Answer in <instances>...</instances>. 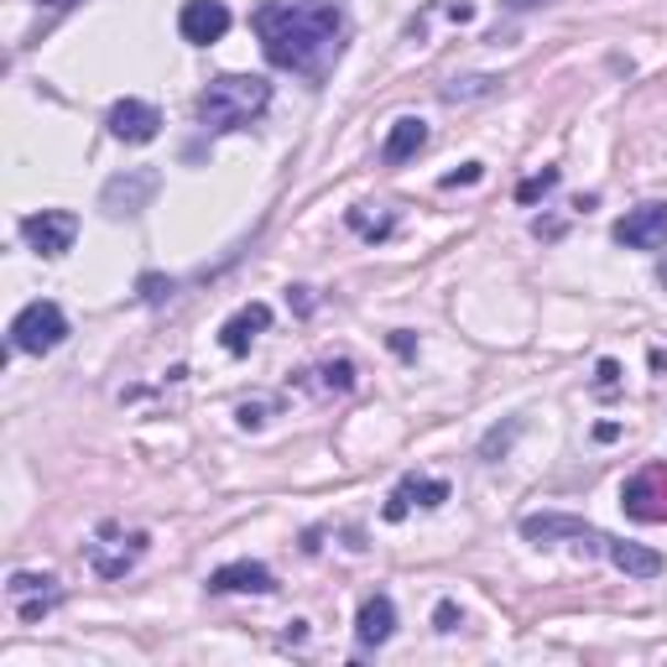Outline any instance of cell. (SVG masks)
<instances>
[{
    "label": "cell",
    "mask_w": 667,
    "mask_h": 667,
    "mask_svg": "<svg viewBox=\"0 0 667 667\" xmlns=\"http://www.w3.org/2000/svg\"><path fill=\"white\" fill-rule=\"evenodd\" d=\"M251 26L266 63L303 74V79H324L339 63L345 32H350V21L334 0H266V6H255Z\"/></svg>",
    "instance_id": "6da1fadb"
},
{
    "label": "cell",
    "mask_w": 667,
    "mask_h": 667,
    "mask_svg": "<svg viewBox=\"0 0 667 667\" xmlns=\"http://www.w3.org/2000/svg\"><path fill=\"white\" fill-rule=\"evenodd\" d=\"M266 105H272V84L261 74H219L198 95V120H204V131L225 136V131H245Z\"/></svg>",
    "instance_id": "7a4b0ae2"
},
{
    "label": "cell",
    "mask_w": 667,
    "mask_h": 667,
    "mask_svg": "<svg viewBox=\"0 0 667 667\" xmlns=\"http://www.w3.org/2000/svg\"><path fill=\"white\" fill-rule=\"evenodd\" d=\"M63 339H68V314H63L58 303H47V297L26 303L11 318V350L21 354H47V350H58Z\"/></svg>",
    "instance_id": "3957f363"
},
{
    "label": "cell",
    "mask_w": 667,
    "mask_h": 667,
    "mask_svg": "<svg viewBox=\"0 0 667 667\" xmlns=\"http://www.w3.org/2000/svg\"><path fill=\"white\" fill-rule=\"evenodd\" d=\"M146 543H152L146 532H120L105 522L95 543H84V558H89V569H95L99 579H125V573L146 558Z\"/></svg>",
    "instance_id": "277c9868"
},
{
    "label": "cell",
    "mask_w": 667,
    "mask_h": 667,
    "mask_svg": "<svg viewBox=\"0 0 667 667\" xmlns=\"http://www.w3.org/2000/svg\"><path fill=\"white\" fill-rule=\"evenodd\" d=\"M621 506L631 522H667V464H647L621 485Z\"/></svg>",
    "instance_id": "5b68a950"
},
{
    "label": "cell",
    "mask_w": 667,
    "mask_h": 667,
    "mask_svg": "<svg viewBox=\"0 0 667 667\" xmlns=\"http://www.w3.org/2000/svg\"><path fill=\"white\" fill-rule=\"evenodd\" d=\"M162 177L152 173V167H125L120 177H110L105 183V194H99V209L110 219H125V215H141L146 204H152V194H157Z\"/></svg>",
    "instance_id": "8992f818"
},
{
    "label": "cell",
    "mask_w": 667,
    "mask_h": 667,
    "mask_svg": "<svg viewBox=\"0 0 667 667\" xmlns=\"http://www.w3.org/2000/svg\"><path fill=\"white\" fill-rule=\"evenodd\" d=\"M6 594H11V605H17V615L26 621V626H37L42 615H53V610L63 605V589L53 573H11L6 579Z\"/></svg>",
    "instance_id": "52a82bcc"
},
{
    "label": "cell",
    "mask_w": 667,
    "mask_h": 667,
    "mask_svg": "<svg viewBox=\"0 0 667 667\" xmlns=\"http://www.w3.org/2000/svg\"><path fill=\"white\" fill-rule=\"evenodd\" d=\"M74 236H79V215H68V209H42V215L21 219V240H26L37 255L74 251Z\"/></svg>",
    "instance_id": "ba28073f"
},
{
    "label": "cell",
    "mask_w": 667,
    "mask_h": 667,
    "mask_svg": "<svg viewBox=\"0 0 667 667\" xmlns=\"http://www.w3.org/2000/svg\"><path fill=\"white\" fill-rule=\"evenodd\" d=\"M615 245L626 251H657L667 245V204H642V209H626V215L610 225Z\"/></svg>",
    "instance_id": "9c48e42d"
},
{
    "label": "cell",
    "mask_w": 667,
    "mask_h": 667,
    "mask_svg": "<svg viewBox=\"0 0 667 667\" xmlns=\"http://www.w3.org/2000/svg\"><path fill=\"white\" fill-rule=\"evenodd\" d=\"M177 32H183V42H194V47H215L230 32V6L225 0H183Z\"/></svg>",
    "instance_id": "30bf717a"
},
{
    "label": "cell",
    "mask_w": 667,
    "mask_h": 667,
    "mask_svg": "<svg viewBox=\"0 0 667 667\" xmlns=\"http://www.w3.org/2000/svg\"><path fill=\"white\" fill-rule=\"evenodd\" d=\"M105 125H110V136L125 141V146H146V141H157L162 116H157V105H146V99H120L116 110L105 116Z\"/></svg>",
    "instance_id": "8fae6325"
},
{
    "label": "cell",
    "mask_w": 667,
    "mask_h": 667,
    "mask_svg": "<svg viewBox=\"0 0 667 667\" xmlns=\"http://www.w3.org/2000/svg\"><path fill=\"white\" fill-rule=\"evenodd\" d=\"M522 537H532V543H558V537H573L579 548L589 553H605V532L589 527V522H579V516H527L522 522Z\"/></svg>",
    "instance_id": "7c38bea8"
},
{
    "label": "cell",
    "mask_w": 667,
    "mask_h": 667,
    "mask_svg": "<svg viewBox=\"0 0 667 667\" xmlns=\"http://www.w3.org/2000/svg\"><path fill=\"white\" fill-rule=\"evenodd\" d=\"M449 501V480H428V474H407L402 485L392 491V501H386V522H402L413 506L433 511V506H444Z\"/></svg>",
    "instance_id": "4fadbf2b"
},
{
    "label": "cell",
    "mask_w": 667,
    "mask_h": 667,
    "mask_svg": "<svg viewBox=\"0 0 667 667\" xmlns=\"http://www.w3.org/2000/svg\"><path fill=\"white\" fill-rule=\"evenodd\" d=\"M276 579L266 564H251V558H240V564H225V569L209 573V594H272Z\"/></svg>",
    "instance_id": "5bb4252c"
},
{
    "label": "cell",
    "mask_w": 667,
    "mask_h": 667,
    "mask_svg": "<svg viewBox=\"0 0 667 667\" xmlns=\"http://www.w3.org/2000/svg\"><path fill=\"white\" fill-rule=\"evenodd\" d=\"M266 329H272V308H266V303H245L236 318L219 324V345L230 354H245L255 345V334H266Z\"/></svg>",
    "instance_id": "9a60e30c"
},
{
    "label": "cell",
    "mask_w": 667,
    "mask_h": 667,
    "mask_svg": "<svg viewBox=\"0 0 667 667\" xmlns=\"http://www.w3.org/2000/svg\"><path fill=\"white\" fill-rule=\"evenodd\" d=\"M396 631V605L386 600V594H371L365 605H360V615H354V636H360V647H386Z\"/></svg>",
    "instance_id": "2e32d148"
},
{
    "label": "cell",
    "mask_w": 667,
    "mask_h": 667,
    "mask_svg": "<svg viewBox=\"0 0 667 667\" xmlns=\"http://www.w3.org/2000/svg\"><path fill=\"white\" fill-rule=\"evenodd\" d=\"M423 146H428V125L417 116H402L392 131H386V141H381V162H392V167L396 162H413Z\"/></svg>",
    "instance_id": "e0dca14e"
},
{
    "label": "cell",
    "mask_w": 667,
    "mask_h": 667,
    "mask_svg": "<svg viewBox=\"0 0 667 667\" xmlns=\"http://www.w3.org/2000/svg\"><path fill=\"white\" fill-rule=\"evenodd\" d=\"M605 558L621 573H631V579H657V573H663V558H657L652 548H642V543H621V537H610Z\"/></svg>",
    "instance_id": "ac0fdd59"
},
{
    "label": "cell",
    "mask_w": 667,
    "mask_h": 667,
    "mask_svg": "<svg viewBox=\"0 0 667 667\" xmlns=\"http://www.w3.org/2000/svg\"><path fill=\"white\" fill-rule=\"evenodd\" d=\"M314 375H318V381H314L318 392H339V396L354 392V365H350V360H329V365H318Z\"/></svg>",
    "instance_id": "d6986e66"
},
{
    "label": "cell",
    "mask_w": 667,
    "mask_h": 667,
    "mask_svg": "<svg viewBox=\"0 0 667 667\" xmlns=\"http://www.w3.org/2000/svg\"><path fill=\"white\" fill-rule=\"evenodd\" d=\"M392 225H396L392 215L371 219V215H365V209H350V230H360V236H365V240H386V236H392Z\"/></svg>",
    "instance_id": "ffe728a7"
},
{
    "label": "cell",
    "mask_w": 667,
    "mask_h": 667,
    "mask_svg": "<svg viewBox=\"0 0 667 667\" xmlns=\"http://www.w3.org/2000/svg\"><path fill=\"white\" fill-rule=\"evenodd\" d=\"M495 89V79H453L449 89H444V99H453V105H459V99H474V95H491Z\"/></svg>",
    "instance_id": "44dd1931"
},
{
    "label": "cell",
    "mask_w": 667,
    "mask_h": 667,
    "mask_svg": "<svg viewBox=\"0 0 667 667\" xmlns=\"http://www.w3.org/2000/svg\"><path fill=\"white\" fill-rule=\"evenodd\" d=\"M548 188H558V167H548V173L527 177V183L516 188V198H522V204H532V198H543V194H548Z\"/></svg>",
    "instance_id": "7402d4cb"
},
{
    "label": "cell",
    "mask_w": 667,
    "mask_h": 667,
    "mask_svg": "<svg viewBox=\"0 0 667 667\" xmlns=\"http://www.w3.org/2000/svg\"><path fill=\"white\" fill-rule=\"evenodd\" d=\"M459 621H464V615H459V605H453V600H438V610H433V626H438V631H459Z\"/></svg>",
    "instance_id": "603a6c76"
},
{
    "label": "cell",
    "mask_w": 667,
    "mask_h": 667,
    "mask_svg": "<svg viewBox=\"0 0 667 667\" xmlns=\"http://www.w3.org/2000/svg\"><path fill=\"white\" fill-rule=\"evenodd\" d=\"M141 297H146V303H162V297H173V282H162V276H141Z\"/></svg>",
    "instance_id": "cb8c5ba5"
},
{
    "label": "cell",
    "mask_w": 667,
    "mask_h": 667,
    "mask_svg": "<svg viewBox=\"0 0 667 667\" xmlns=\"http://www.w3.org/2000/svg\"><path fill=\"white\" fill-rule=\"evenodd\" d=\"M470 183H480V162H464L459 173L444 177V188H470Z\"/></svg>",
    "instance_id": "d4e9b609"
},
{
    "label": "cell",
    "mask_w": 667,
    "mask_h": 667,
    "mask_svg": "<svg viewBox=\"0 0 667 667\" xmlns=\"http://www.w3.org/2000/svg\"><path fill=\"white\" fill-rule=\"evenodd\" d=\"M621 386V365L615 360H600V392H615Z\"/></svg>",
    "instance_id": "484cf974"
},
{
    "label": "cell",
    "mask_w": 667,
    "mask_h": 667,
    "mask_svg": "<svg viewBox=\"0 0 667 667\" xmlns=\"http://www.w3.org/2000/svg\"><path fill=\"white\" fill-rule=\"evenodd\" d=\"M261 423H266V407H261V402H245V407H240V428H261Z\"/></svg>",
    "instance_id": "4316f807"
},
{
    "label": "cell",
    "mask_w": 667,
    "mask_h": 667,
    "mask_svg": "<svg viewBox=\"0 0 667 667\" xmlns=\"http://www.w3.org/2000/svg\"><path fill=\"white\" fill-rule=\"evenodd\" d=\"M392 350H396V354H413V334L396 329V334H392Z\"/></svg>",
    "instance_id": "83f0119b"
},
{
    "label": "cell",
    "mask_w": 667,
    "mask_h": 667,
    "mask_svg": "<svg viewBox=\"0 0 667 667\" xmlns=\"http://www.w3.org/2000/svg\"><path fill=\"white\" fill-rule=\"evenodd\" d=\"M511 11H532V6H543V0H506Z\"/></svg>",
    "instance_id": "f1b7e54d"
},
{
    "label": "cell",
    "mask_w": 667,
    "mask_h": 667,
    "mask_svg": "<svg viewBox=\"0 0 667 667\" xmlns=\"http://www.w3.org/2000/svg\"><path fill=\"white\" fill-rule=\"evenodd\" d=\"M37 6H53V11H63V6H79V0H37Z\"/></svg>",
    "instance_id": "f546056e"
},
{
    "label": "cell",
    "mask_w": 667,
    "mask_h": 667,
    "mask_svg": "<svg viewBox=\"0 0 667 667\" xmlns=\"http://www.w3.org/2000/svg\"><path fill=\"white\" fill-rule=\"evenodd\" d=\"M657 282H663V287H667V261H657Z\"/></svg>",
    "instance_id": "4dcf8cb0"
}]
</instances>
